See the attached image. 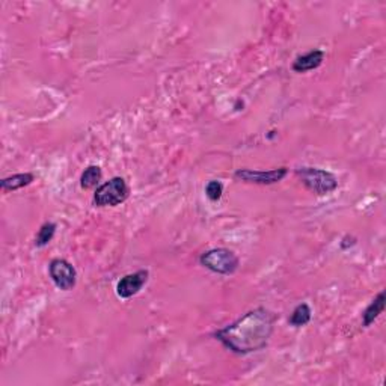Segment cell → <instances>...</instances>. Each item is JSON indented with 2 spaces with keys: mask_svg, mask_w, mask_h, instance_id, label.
Here are the masks:
<instances>
[{
  "mask_svg": "<svg viewBox=\"0 0 386 386\" xmlns=\"http://www.w3.org/2000/svg\"><path fill=\"white\" fill-rule=\"evenodd\" d=\"M275 314L266 308H256L242 315L234 323L219 329L214 334L222 345L236 354L260 352L269 344L275 329Z\"/></svg>",
  "mask_w": 386,
  "mask_h": 386,
  "instance_id": "cell-1",
  "label": "cell"
},
{
  "mask_svg": "<svg viewBox=\"0 0 386 386\" xmlns=\"http://www.w3.org/2000/svg\"><path fill=\"white\" fill-rule=\"evenodd\" d=\"M296 175L304 186L317 196L329 195L338 189L337 177L329 171H324V169L305 166L296 169Z\"/></svg>",
  "mask_w": 386,
  "mask_h": 386,
  "instance_id": "cell-2",
  "label": "cell"
},
{
  "mask_svg": "<svg viewBox=\"0 0 386 386\" xmlns=\"http://www.w3.org/2000/svg\"><path fill=\"white\" fill-rule=\"evenodd\" d=\"M201 266L218 275H233L240 266V260L236 253L227 248H214L204 252L199 257Z\"/></svg>",
  "mask_w": 386,
  "mask_h": 386,
  "instance_id": "cell-3",
  "label": "cell"
},
{
  "mask_svg": "<svg viewBox=\"0 0 386 386\" xmlns=\"http://www.w3.org/2000/svg\"><path fill=\"white\" fill-rule=\"evenodd\" d=\"M130 195V188L122 177H113L102 186H98L94 193L95 207H117L124 203Z\"/></svg>",
  "mask_w": 386,
  "mask_h": 386,
  "instance_id": "cell-4",
  "label": "cell"
},
{
  "mask_svg": "<svg viewBox=\"0 0 386 386\" xmlns=\"http://www.w3.org/2000/svg\"><path fill=\"white\" fill-rule=\"evenodd\" d=\"M49 275L52 277L53 284L59 290L69 291L76 287L77 282V272L71 262L64 258H55L49 264Z\"/></svg>",
  "mask_w": 386,
  "mask_h": 386,
  "instance_id": "cell-5",
  "label": "cell"
},
{
  "mask_svg": "<svg viewBox=\"0 0 386 386\" xmlns=\"http://www.w3.org/2000/svg\"><path fill=\"white\" fill-rule=\"evenodd\" d=\"M288 174V168L270 169V171H252V169H238L234 174V179L248 184H261L270 186L282 181Z\"/></svg>",
  "mask_w": 386,
  "mask_h": 386,
  "instance_id": "cell-6",
  "label": "cell"
},
{
  "mask_svg": "<svg viewBox=\"0 0 386 386\" xmlns=\"http://www.w3.org/2000/svg\"><path fill=\"white\" fill-rule=\"evenodd\" d=\"M150 273L148 270H137L135 273L126 275L121 277L117 284V295L121 299H130L136 296L144 288V285L148 282Z\"/></svg>",
  "mask_w": 386,
  "mask_h": 386,
  "instance_id": "cell-7",
  "label": "cell"
},
{
  "mask_svg": "<svg viewBox=\"0 0 386 386\" xmlns=\"http://www.w3.org/2000/svg\"><path fill=\"white\" fill-rule=\"evenodd\" d=\"M324 60V52L314 49L311 52L305 53L302 56H297L293 63L291 68L295 73H308L313 71V69H317Z\"/></svg>",
  "mask_w": 386,
  "mask_h": 386,
  "instance_id": "cell-8",
  "label": "cell"
},
{
  "mask_svg": "<svg viewBox=\"0 0 386 386\" xmlns=\"http://www.w3.org/2000/svg\"><path fill=\"white\" fill-rule=\"evenodd\" d=\"M383 310H385V293L381 291L379 295H377V297L373 299V302L365 308V311L362 313V326L364 328L372 326V324L379 319V315L383 313Z\"/></svg>",
  "mask_w": 386,
  "mask_h": 386,
  "instance_id": "cell-9",
  "label": "cell"
},
{
  "mask_svg": "<svg viewBox=\"0 0 386 386\" xmlns=\"http://www.w3.org/2000/svg\"><path fill=\"white\" fill-rule=\"evenodd\" d=\"M35 180L34 174L25 172V174H14L11 177H6L2 181H0V188L3 192H15L19 189H23L32 184Z\"/></svg>",
  "mask_w": 386,
  "mask_h": 386,
  "instance_id": "cell-10",
  "label": "cell"
},
{
  "mask_svg": "<svg viewBox=\"0 0 386 386\" xmlns=\"http://www.w3.org/2000/svg\"><path fill=\"white\" fill-rule=\"evenodd\" d=\"M103 179V172H102V168L97 166V165H91L88 166L80 175V188L88 190V189H94L97 188L100 181Z\"/></svg>",
  "mask_w": 386,
  "mask_h": 386,
  "instance_id": "cell-11",
  "label": "cell"
},
{
  "mask_svg": "<svg viewBox=\"0 0 386 386\" xmlns=\"http://www.w3.org/2000/svg\"><path fill=\"white\" fill-rule=\"evenodd\" d=\"M313 319V311L308 304H300L295 308V311L291 313L288 323L293 328H302L306 326Z\"/></svg>",
  "mask_w": 386,
  "mask_h": 386,
  "instance_id": "cell-12",
  "label": "cell"
},
{
  "mask_svg": "<svg viewBox=\"0 0 386 386\" xmlns=\"http://www.w3.org/2000/svg\"><path fill=\"white\" fill-rule=\"evenodd\" d=\"M56 228H58L56 223L45 222L44 225L40 228V231H38V234L35 237L36 248H44V246H47L53 240V237H55Z\"/></svg>",
  "mask_w": 386,
  "mask_h": 386,
  "instance_id": "cell-13",
  "label": "cell"
},
{
  "mask_svg": "<svg viewBox=\"0 0 386 386\" xmlns=\"http://www.w3.org/2000/svg\"><path fill=\"white\" fill-rule=\"evenodd\" d=\"M222 193H223V184L220 181L212 180L207 183L205 195L208 199L213 201V203H216V201H219L222 198Z\"/></svg>",
  "mask_w": 386,
  "mask_h": 386,
  "instance_id": "cell-14",
  "label": "cell"
}]
</instances>
